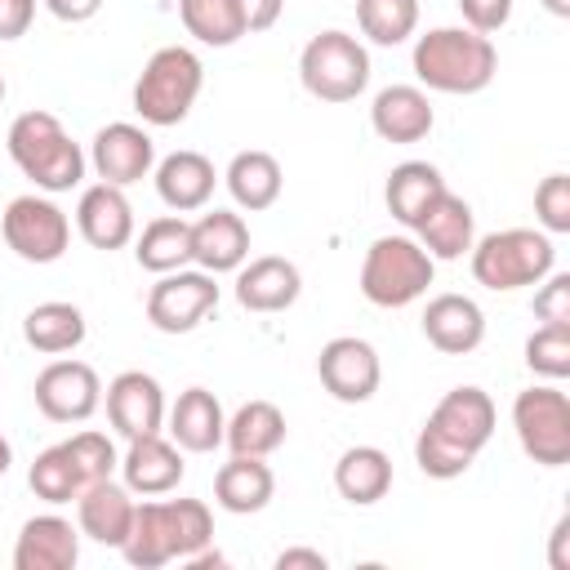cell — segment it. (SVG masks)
<instances>
[{
	"label": "cell",
	"instance_id": "6da1fadb",
	"mask_svg": "<svg viewBox=\"0 0 570 570\" xmlns=\"http://www.w3.org/2000/svg\"><path fill=\"white\" fill-rule=\"evenodd\" d=\"M494 419L499 414H494L490 392H481L472 383L468 387H450L432 405V414H428V423H423V432L414 441V463L423 468V476H432V481L463 476L476 463V454L490 445Z\"/></svg>",
	"mask_w": 570,
	"mask_h": 570
},
{
	"label": "cell",
	"instance_id": "7a4b0ae2",
	"mask_svg": "<svg viewBox=\"0 0 570 570\" xmlns=\"http://www.w3.org/2000/svg\"><path fill=\"white\" fill-rule=\"evenodd\" d=\"M214 539V517L200 499H147L134 503V525L120 543L125 561L138 570H156L169 561H187Z\"/></svg>",
	"mask_w": 570,
	"mask_h": 570
},
{
	"label": "cell",
	"instance_id": "3957f363",
	"mask_svg": "<svg viewBox=\"0 0 570 570\" xmlns=\"http://www.w3.org/2000/svg\"><path fill=\"white\" fill-rule=\"evenodd\" d=\"M499 71L490 36L472 27H432L414 40V76L436 94H481Z\"/></svg>",
	"mask_w": 570,
	"mask_h": 570
},
{
	"label": "cell",
	"instance_id": "277c9868",
	"mask_svg": "<svg viewBox=\"0 0 570 570\" xmlns=\"http://www.w3.org/2000/svg\"><path fill=\"white\" fill-rule=\"evenodd\" d=\"M9 156L36 191H71L85 178V151L53 111H22L9 125Z\"/></svg>",
	"mask_w": 570,
	"mask_h": 570
},
{
	"label": "cell",
	"instance_id": "5b68a950",
	"mask_svg": "<svg viewBox=\"0 0 570 570\" xmlns=\"http://www.w3.org/2000/svg\"><path fill=\"white\" fill-rule=\"evenodd\" d=\"M200 85H205L200 58L187 45H165L147 58L142 76L134 80V111L156 129L183 125L200 98Z\"/></svg>",
	"mask_w": 570,
	"mask_h": 570
},
{
	"label": "cell",
	"instance_id": "8992f818",
	"mask_svg": "<svg viewBox=\"0 0 570 570\" xmlns=\"http://www.w3.org/2000/svg\"><path fill=\"white\" fill-rule=\"evenodd\" d=\"M468 254H472L476 285H485L494 294H508V289H521V285H539L557 267V249H552L548 232H534V227L490 232V236L472 240Z\"/></svg>",
	"mask_w": 570,
	"mask_h": 570
},
{
	"label": "cell",
	"instance_id": "52a82bcc",
	"mask_svg": "<svg viewBox=\"0 0 570 570\" xmlns=\"http://www.w3.org/2000/svg\"><path fill=\"white\" fill-rule=\"evenodd\" d=\"M436 258L410 236H379L361 263V294L374 307H410L428 294Z\"/></svg>",
	"mask_w": 570,
	"mask_h": 570
},
{
	"label": "cell",
	"instance_id": "ba28073f",
	"mask_svg": "<svg viewBox=\"0 0 570 570\" xmlns=\"http://www.w3.org/2000/svg\"><path fill=\"white\" fill-rule=\"evenodd\" d=\"M298 80L321 102H352L370 85V53L347 31H321L298 53Z\"/></svg>",
	"mask_w": 570,
	"mask_h": 570
},
{
	"label": "cell",
	"instance_id": "9c48e42d",
	"mask_svg": "<svg viewBox=\"0 0 570 570\" xmlns=\"http://www.w3.org/2000/svg\"><path fill=\"white\" fill-rule=\"evenodd\" d=\"M512 428L521 450L543 463V468H561L570 463V396L552 383L525 387L512 401Z\"/></svg>",
	"mask_w": 570,
	"mask_h": 570
},
{
	"label": "cell",
	"instance_id": "30bf717a",
	"mask_svg": "<svg viewBox=\"0 0 570 570\" xmlns=\"http://www.w3.org/2000/svg\"><path fill=\"white\" fill-rule=\"evenodd\" d=\"M0 236L22 263H58L71 245V223L49 196L31 191V196H13L4 205Z\"/></svg>",
	"mask_w": 570,
	"mask_h": 570
},
{
	"label": "cell",
	"instance_id": "8fae6325",
	"mask_svg": "<svg viewBox=\"0 0 570 570\" xmlns=\"http://www.w3.org/2000/svg\"><path fill=\"white\" fill-rule=\"evenodd\" d=\"M218 307V285H214V272H165L151 294H147V321L160 330V334H191L209 312Z\"/></svg>",
	"mask_w": 570,
	"mask_h": 570
},
{
	"label": "cell",
	"instance_id": "7c38bea8",
	"mask_svg": "<svg viewBox=\"0 0 570 570\" xmlns=\"http://www.w3.org/2000/svg\"><path fill=\"white\" fill-rule=\"evenodd\" d=\"M316 374H321V387L343 401V405H361L379 392V379H383V365H379V352L356 338V334H343V338H330L316 356Z\"/></svg>",
	"mask_w": 570,
	"mask_h": 570
},
{
	"label": "cell",
	"instance_id": "4fadbf2b",
	"mask_svg": "<svg viewBox=\"0 0 570 570\" xmlns=\"http://www.w3.org/2000/svg\"><path fill=\"white\" fill-rule=\"evenodd\" d=\"M36 405L53 423H85L102 405V383L85 361H49L36 374Z\"/></svg>",
	"mask_w": 570,
	"mask_h": 570
},
{
	"label": "cell",
	"instance_id": "5bb4252c",
	"mask_svg": "<svg viewBox=\"0 0 570 570\" xmlns=\"http://www.w3.org/2000/svg\"><path fill=\"white\" fill-rule=\"evenodd\" d=\"M89 165L102 183L111 187H129L138 178H147L156 169V142L147 129L129 125V120H111L94 134L89 142Z\"/></svg>",
	"mask_w": 570,
	"mask_h": 570
},
{
	"label": "cell",
	"instance_id": "9a60e30c",
	"mask_svg": "<svg viewBox=\"0 0 570 570\" xmlns=\"http://www.w3.org/2000/svg\"><path fill=\"white\" fill-rule=\"evenodd\" d=\"M107 419H111V428L125 436V441H134V436H151V432H160V423H165V392H160V383L151 379V374H142V370H125V374H116L111 383H107Z\"/></svg>",
	"mask_w": 570,
	"mask_h": 570
},
{
	"label": "cell",
	"instance_id": "2e32d148",
	"mask_svg": "<svg viewBox=\"0 0 570 570\" xmlns=\"http://www.w3.org/2000/svg\"><path fill=\"white\" fill-rule=\"evenodd\" d=\"M76 561H80V530L67 517L40 512L22 521L13 543V570H71Z\"/></svg>",
	"mask_w": 570,
	"mask_h": 570
},
{
	"label": "cell",
	"instance_id": "e0dca14e",
	"mask_svg": "<svg viewBox=\"0 0 570 570\" xmlns=\"http://www.w3.org/2000/svg\"><path fill=\"white\" fill-rule=\"evenodd\" d=\"M298 294H303V276L281 254H263L236 267V303L245 312H285L298 303Z\"/></svg>",
	"mask_w": 570,
	"mask_h": 570
},
{
	"label": "cell",
	"instance_id": "ac0fdd59",
	"mask_svg": "<svg viewBox=\"0 0 570 570\" xmlns=\"http://www.w3.org/2000/svg\"><path fill=\"white\" fill-rule=\"evenodd\" d=\"M423 338L445 356H468L485 338V312L468 294H436L423 307Z\"/></svg>",
	"mask_w": 570,
	"mask_h": 570
},
{
	"label": "cell",
	"instance_id": "d6986e66",
	"mask_svg": "<svg viewBox=\"0 0 570 570\" xmlns=\"http://www.w3.org/2000/svg\"><path fill=\"white\" fill-rule=\"evenodd\" d=\"M76 227L94 249H125L134 240V205L125 200V187L94 183L80 191Z\"/></svg>",
	"mask_w": 570,
	"mask_h": 570
},
{
	"label": "cell",
	"instance_id": "ffe728a7",
	"mask_svg": "<svg viewBox=\"0 0 570 570\" xmlns=\"http://www.w3.org/2000/svg\"><path fill=\"white\" fill-rule=\"evenodd\" d=\"M76 525L80 534H89L94 543L102 548H120L129 525H134V499H129V485H116L111 476L85 485L76 494Z\"/></svg>",
	"mask_w": 570,
	"mask_h": 570
},
{
	"label": "cell",
	"instance_id": "44dd1931",
	"mask_svg": "<svg viewBox=\"0 0 570 570\" xmlns=\"http://www.w3.org/2000/svg\"><path fill=\"white\" fill-rule=\"evenodd\" d=\"M370 125L383 142H419V138L432 134L436 111H432V102L419 85H387V89L374 94Z\"/></svg>",
	"mask_w": 570,
	"mask_h": 570
},
{
	"label": "cell",
	"instance_id": "7402d4cb",
	"mask_svg": "<svg viewBox=\"0 0 570 570\" xmlns=\"http://www.w3.org/2000/svg\"><path fill=\"white\" fill-rule=\"evenodd\" d=\"M414 236H419V245H423L432 258H445V263L463 258V254L472 249V240H476L472 205L445 187V191L428 205V214L414 223Z\"/></svg>",
	"mask_w": 570,
	"mask_h": 570
},
{
	"label": "cell",
	"instance_id": "603a6c76",
	"mask_svg": "<svg viewBox=\"0 0 570 570\" xmlns=\"http://www.w3.org/2000/svg\"><path fill=\"white\" fill-rule=\"evenodd\" d=\"M249 258V227L232 209H209L191 223V263L205 272H236Z\"/></svg>",
	"mask_w": 570,
	"mask_h": 570
},
{
	"label": "cell",
	"instance_id": "cb8c5ba5",
	"mask_svg": "<svg viewBox=\"0 0 570 570\" xmlns=\"http://www.w3.org/2000/svg\"><path fill=\"white\" fill-rule=\"evenodd\" d=\"M223 432H227V414L218 405V396L209 387H187L178 392L174 410H169V436L178 450L187 454H209L223 445Z\"/></svg>",
	"mask_w": 570,
	"mask_h": 570
},
{
	"label": "cell",
	"instance_id": "d4e9b609",
	"mask_svg": "<svg viewBox=\"0 0 570 570\" xmlns=\"http://www.w3.org/2000/svg\"><path fill=\"white\" fill-rule=\"evenodd\" d=\"M120 472H125L129 494H147V499L151 494H169L183 481V454L160 432L134 436L129 450H125V459H120Z\"/></svg>",
	"mask_w": 570,
	"mask_h": 570
},
{
	"label": "cell",
	"instance_id": "484cf974",
	"mask_svg": "<svg viewBox=\"0 0 570 570\" xmlns=\"http://www.w3.org/2000/svg\"><path fill=\"white\" fill-rule=\"evenodd\" d=\"M214 165L209 156L200 151H169L160 165H156V196L174 209V214H191V209H205L209 196H214Z\"/></svg>",
	"mask_w": 570,
	"mask_h": 570
},
{
	"label": "cell",
	"instance_id": "4316f807",
	"mask_svg": "<svg viewBox=\"0 0 570 570\" xmlns=\"http://www.w3.org/2000/svg\"><path fill=\"white\" fill-rule=\"evenodd\" d=\"M276 494V476L263 459L254 454H232L218 472H214V499L223 512H236V517H249V512H263Z\"/></svg>",
	"mask_w": 570,
	"mask_h": 570
},
{
	"label": "cell",
	"instance_id": "83f0119b",
	"mask_svg": "<svg viewBox=\"0 0 570 570\" xmlns=\"http://www.w3.org/2000/svg\"><path fill=\"white\" fill-rule=\"evenodd\" d=\"M445 191V178L436 165L428 160H401L392 174H387V187H383V200H387V214L414 232V223L428 214V205Z\"/></svg>",
	"mask_w": 570,
	"mask_h": 570
},
{
	"label": "cell",
	"instance_id": "f1b7e54d",
	"mask_svg": "<svg viewBox=\"0 0 570 570\" xmlns=\"http://www.w3.org/2000/svg\"><path fill=\"white\" fill-rule=\"evenodd\" d=\"M334 490L347 503H356V508L379 503L392 490V459L379 445H352V450H343L338 463H334Z\"/></svg>",
	"mask_w": 570,
	"mask_h": 570
},
{
	"label": "cell",
	"instance_id": "f546056e",
	"mask_svg": "<svg viewBox=\"0 0 570 570\" xmlns=\"http://www.w3.org/2000/svg\"><path fill=\"white\" fill-rule=\"evenodd\" d=\"M22 338H27V347H36L40 356L76 352V347L85 343V312H80L76 303H62V298L36 303V307L22 316Z\"/></svg>",
	"mask_w": 570,
	"mask_h": 570
},
{
	"label": "cell",
	"instance_id": "4dcf8cb0",
	"mask_svg": "<svg viewBox=\"0 0 570 570\" xmlns=\"http://www.w3.org/2000/svg\"><path fill=\"white\" fill-rule=\"evenodd\" d=\"M227 191L240 209L258 214V209H272L281 200V160L272 151H236L232 165H227Z\"/></svg>",
	"mask_w": 570,
	"mask_h": 570
},
{
	"label": "cell",
	"instance_id": "1f68e13d",
	"mask_svg": "<svg viewBox=\"0 0 570 570\" xmlns=\"http://www.w3.org/2000/svg\"><path fill=\"white\" fill-rule=\"evenodd\" d=\"M285 414L272 405V401H245L232 419H227V432H223V445L232 454H254V459H267L285 445Z\"/></svg>",
	"mask_w": 570,
	"mask_h": 570
},
{
	"label": "cell",
	"instance_id": "d6a6232c",
	"mask_svg": "<svg viewBox=\"0 0 570 570\" xmlns=\"http://www.w3.org/2000/svg\"><path fill=\"white\" fill-rule=\"evenodd\" d=\"M134 258L138 267L165 276V272H178L191 263V223L183 214H160L142 227L138 245H134Z\"/></svg>",
	"mask_w": 570,
	"mask_h": 570
},
{
	"label": "cell",
	"instance_id": "836d02e7",
	"mask_svg": "<svg viewBox=\"0 0 570 570\" xmlns=\"http://www.w3.org/2000/svg\"><path fill=\"white\" fill-rule=\"evenodd\" d=\"M178 18H183L187 36H196L200 45H214V49H227L240 36H249L240 0H178Z\"/></svg>",
	"mask_w": 570,
	"mask_h": 570
},
{
	"label": "cell",
	"instance_id": "e575fe53",
	"mask_svg": "<svg viewBox=\"0 0 570 570\" xmlns=\"http://www.w3.org/2000/svg\"><path fill=\"white\" fill-rule=\"evenodd\" d=\"M356 27L365 40L392 49L414 36L419 27V0H356Z\"/></svg>",
	"mask_w": 570,
	"mask_h": 570
},
{
	"label": "cell",
	"instance_id": "d590c367",
	"mask_svg": "<svg viewBox=\"0 0 570 570\" xmlns=\"http://www.w3.org/2000/svg\"><path fill=\"white\" fill-rule=\"evenodd\" d=\"M27 485H31L36 499H45V503H71V499L85 490V481H80V472H76L67 445L40 450L36 463H31V472H27Z\"/></svg>",
	"mask_w": 570,
	"mask_h": 570
},
{
	"label": "cell",
	"instance_id": "8d00e7d4",
	"mask_svg": "<svg viewBox=\"0 0 570 570\" xmlns=\"http://www.w3.org/2000/svg\"><path fill=\"white\" fill-rule=\"evenodd\" d=\"M525 365L539 379H566L570 374V325H539L525 338Z\"/></svg>",
	"mask_w": 570,
	"mask_h": 570
},
{
	"label": "cell",
	"instance_id": "74e56055",
	"mask_svg": "<svg viewBox=\"0 0 570 570\" xmlns=\"http://www.w3.org/2000/svg\"><path fill=\"white\" fill-rule=\"evenodd\" d=\"M62 445H67V454H71V463H76V472H80V481H85V485H94V481H102V476H111V472L120 468L116 445H111V436H107V432L85 428V432H76V436H71V441H62Z\"/></svg>",
	"mask_w": 570,
	"mask_h": 570
},
{
	"label": "cell",
	"instance_id": "f35d334b",
	"mask_svg": "<svg viewBox=\"0 0 570 570\" xmlns=\"http://www.w3.org/2000/svg\"><path fill=\"white\" fill-rule=\"evenodd\" d=\"M534 214H539L543 232H552V236L570 232V178L566 174H548L534 187Z\"/></svg>",
	"mask_w": 570,
	"mask_h": 570
},
{
	"label": "cell",
	"instance_id": "ab89813d",
	"mask_svg": "<svg viewBox=\"0 0 570 570\" xmlns=\"http://www.w3.org/2000/svg\"><path fill=\"white\" fill-rule=\"evenodd\" d=\"M534 316L543 325H570V272H548L534 294Z\"/></svg>",
	"mask_w": 570,
	"mask_h": 570
},
{
	"label": "cell",
	"instance_id": "60d3db41",
	"mask_svg": "<svg viewBox=\"0 0 570 570\" xmlns=\"http://www.w3.org/2000/svg\"><path fill=\"white\" fill-rule=\"evenodd\" d=\"M459 13H463V22H468L472 31L490 36V31L508 27V18H512V0H459Z\"/></svg>",
	"mask_w": 570,
	"mask_h": 570
},
{
	"label": "cell",
	"instance_id": "b9f144b4",
	"mask_svg": "<svg viewBox=\"0 0 570 570\" xmlns=\"http://www.w3.org/2000/svg\"><path fill=\"white\" fill-rule=\"evenodd\" d=\"M31 18H36V0H0V40L27 36Z\"/></svg>",
	"mask_w": 570,
	"mask_h": 570
},
{
	"label": "cell",
	"instance_id": "7bdbcfd3",
	"mask_svg": "<svg viewBox=\"0 0 570 570\" xmlns=\"http://www.w3.org/2000/svg\"><path fill=\"white\" fill-rule=\"evenodd\" d=\"M281 9L285 0H240V13H245V31H267L281 22Z\"/></svg>",
	"mask_w": 570,
	"mask_h": 570
},
{
	"label": "cell",
	"instance_id": "ee69618b",
	"mask_svg": "<svg viewBox=\"0 0 570 570\" xmlns=\"http://www.w3.org/2000/svg\"><path fill=\"white\" fill-rule=\"evenodd\" d=\"M45 9H49L58 22H89V18L102 9V0H45Z\"/></svg>",
	"mask_w": 570,
	"mask_h": 570
},
{
	"label": "cell",
	"instance_id": "f6af8a7d",
	"mask_svg": "<svg viewBox=\"0 0 570 570\" xmlns=\"http://www.w3.org/2000/svg\"><path fill=\"white\" fill-rule=\"evenodd\" d=\"M548 566L552 570H570V517H561L552 525V548H548Z\"/></svg>",
	"mask_w": 570,
	"mask_h": 570
},
{
	"label": "cell",
	"instance_id": "bcb514c9",
	"mask_svg": "<svg viewBox=\"0 0 570 570\" xmlns=\"http://www.w3.org/2000/svg\"><path fill=\"white\" fill-rule=\"evenodd\" d=\"M298 566H307V570H325L330 561H325V552H316V548H285V552L276 557V570H298Z\"/></svg>",
	"mask_w": 570,
	"mask_h": 570
},
{
	"label": "cell",
	"instance_id": "7dc6e473",
	"mask_svg": "<svg viewBox=\"0 0 570 570\" xmlns=\"http://www.w3.org/2000/svg\"><path fill=\"white\" fill-rule=\"evenodd\" d=\"M543 9H548L552 18H570V0H543Z\"/></svg>",
	"mask_w": 570,
	"mask_h": 570
},
{
	"label": "cell",
	"instance_id": "c3c4849f",
	"mask_svg": "<svg viewBox=\"0 0 570 570\" xmlns=\"http://www.w3.org/2000/svg\"><path fill=\"white\" fill-rule=\"evenodd\" d=\"M9 463H13V450H9V441L0 436V481H4V472H9Z\"/></svg>",
	"mask_w": 570,
	"mask_h": 570
},
{
	"label": "cell",
	"instance_id": "681fc988",
	"mask_svg": "<svg viewBox=\"0 0 570 570\" xmlns=\"http://www.w3.org/2000/svg\"><path fill=\"white\" fill-rule=\"evenodd\" d=\"M0 102H4V76H0Z\"/></svg>",
	"mask_w": 570,
	"mask_h": 570
}]
</instances>
